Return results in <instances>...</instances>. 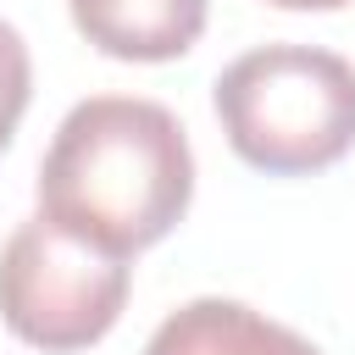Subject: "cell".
<instances>
[{"label":"cell","mask_w":355,"mask_h":355,"mask_svg":"<svg viewBox=\"0 0 355 355\" xmlns=\"http://www.w3.org/2000/svg\"><path fill=\"white\" fill-rule=\"evenodd\" d=\"M189 200L194 150L161 100L89 94L61 116L39 161V211L111 255L161 244Z\"/></svg>","instance_id":"6da1fadb"},{"label":"cell","mask_w":355,"mask_h":355,"mask_svg":"<svg viewBox=\"0 0 355 355\" xmlns=\"http://www.w3.org/2000/svg\"><path fill=\"white\" fill-rule=\"evenodd\" d=\"M216 116L239 161L300 178L355 150V67L322 44H261L222 67Z\"/></svg>","instance_id":"7a4b0ae2"},{"label":"cell","mask_w":355,"mask_h":355,"mask_svg":"<svg viewBox=\"0 0 355 355\" xmlns=\"http://www.w3.org/2000/svg\"><path fill=\"white\" fill-rule=\"evenodd\" d=\"M128 255H111L44 211L17 222L0 250V322L50 355L100 344L128 305Z\"/></svg>","instance_id":"3957f363"},{"label":"cell","mask_w":355,"mask_h":355,"mask_svg":"<svg viewBox=\"0 0 355 355\" xmlns=\"http://www.w3.org/2000/svg\"><path fill=\"white\" fill-rule=\"evenodd\" d=\"M78 33L116 61H178L205 33V0H67Z\"/></svg>","instance_id":"277c9868"},{"label":"cell","mask_w":355,"mask_h":355,"mask_svg":"<svg viewBox=\"0 0 355 355\" xmlns=\"http://www.w3.org/2000/svg\"><path fill=\"white\" fill-rule=\"evenodd\" d=\"M144 355H322L305 333L272 322L244 300H189L144 344Z\"/></svg>","instance_id":"5b68a950"},{"label":"cell","mask_w":355,"mask_h":355,"mask_svg":"<svg viewBox=\"0 0 355 355\" xmlns=\"http://www.w3.org/2000/svg\"><path fill=\"white\" fill-rule=\"evenodd\" d=\"M28 94H33V61H28V44L22 33L0 17V150L11 144L22 111H28Z\"/></svg>","instance_id":"8992f818"},{"label":"cell","mask_w":355,"mask_h":355,"mask_svg":"<svg viewBox=\"0 0 355 355\" xmlns=\"http://www.w3.org/2000/svg\"><path fill=\"white\" fill-rule=\"evenodd\" d=\"M266 6H283V11H338L349 0H266Z\"/></svg>","instance_id":"52a82bcc"}]
</instances>
